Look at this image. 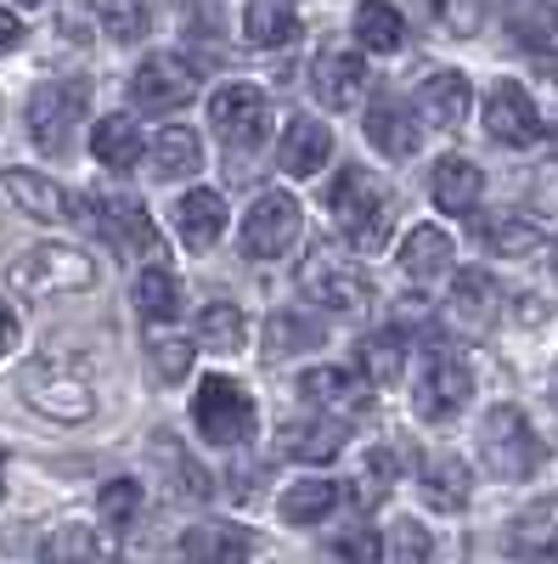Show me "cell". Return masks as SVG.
I'll return each mask as SVG.
<instances>
[{"instance_id":"f546056e","label":"cell","mask_w":558,"mask_h":564,"mask_svg":"<svg viewBox=\"0 0 558 564\" xmlns=\"http://www.w3.org/2000/svg\"><path fill=\"white\" fill-rule=\"evenodd\" d=\"M243 34H249V45H260V52H283V45L299 40V18H294L288 0H249Z\"/></svg>"},{"instance_id":"3957f363","label":"cell","mask_w":558,"mask_h":564,"mask_svg":"<svg viewBox=\"0 0 558 564\" xmlns=\"http://www.w3.org/2000/svg\"><path fill=\"white\" fill-rule=\"evenodd\" d=\"M7 276H12L18 294H34V300H45V294H85L90 282H97V260H90L85 249H68V243H40V249L18 254Z\"/></svg>"},{"instance_id":"603a6c76","label":"cell","mask_w":558,"mask_h":564,"mask_svg":"<svg viewBox=\"0 0 558 564\" xmlns=\"http://www.w3.org/2000/svg\"><path fill=\"white\" fill-rule=\"evenodd\" d=\"M502 553L530 558V564L558 558V502H536V508H525L519 520L502 531Z\"/></svg>"},{"instance_id":"7bdbcfd3","label":"cell","mask_w":558,"mask_h":564,"mask_svg":"<svg viewBox=\"0 0 558 564\" xmlns=\"http://www.w3.org/2000/svg\"><path fill=\"white\" fill-rule=\"evenodd\" d=\"M97 508H102L108 525H130L135 513H142V486H135V480H108L102 497H97Z\"/></svg>"},{"instance_id":"83f0119b","label":"cell","mask_w":558,"mask_h":564,"mask_svg":"<svg viewBox=\"0 0 558 564\" xmlns=\"http://www.w3.org/2000/svg\"><path fill=\"white\" fill-rule=\"evenodd\" d=\"M142 124H135L130 113H108V119H97V130H90V153H97V164H108V170H135L142 164Z\"/></svg>"},{"instance_id":"e575fe53","label":"cell","mask_w":558,"mask_h":564,"mask_svg":"<svg viewBox=\"0 0 558 564\" xmlns=\"http://www.w3.org/2000/svg\"><path fill=\"white\" fill-rule=\"evenodd\" d=\"M355 40L366 52H401L406 45V18L390 7V0H361L355 7Z\"/></svg>"},{"instance_id":"ba28073f","label":"cell","mask_w":558,"mask_h":564,"mask_svg":"<svg viewBox=\"0 0 558 564\" xmlns=\"http://www.w3.org/2000/svg\"><path fill=\"white\" fill-rule=\"evenodd\" d=\"M193 97H198V68L186 57H175V52H153L130 74V102L142 113H175Z\"/></svg>"},{"instance_id":"4316f807","label":"cell","mask_w":558,"mask_h":564,"mask_svg":"<svg viewBox=\"0 0 558 564\" xmlns=\"http://www.w3.org/2000/svg\"><path fill=\"white\" fill-rule=\"evenodd\" d=\"M417 486H424V502H429V508L457 513L462 502H469V491H474V475H469V463H462V457L435 452V457H424V475H417Z\"/></svg>"},{"instance_id":"9c48e42d","label":"cell","mask_w":558,"mask_h":564,"mask_svg":"<svg viewBox=\"0 0 558 564\" xmlns=\"http://www.w3.org/2000/svg\"><path fill=\"white\" fill-rule=\"evenodd\" d=\"M469 401H474V372L462 367L457 356H429L424 372H417V384H412L417 417L424 423H451Z\"/></svg>"},{"instance_id":"ab89813d","label":"cell","mask_w":558,"mask_h":564,"mask_svg":"<svg viewBox=\"0 0 558 564\" xmlns=\"http://www.w3.org/2000/svg\"><path fill=\"white\" fill-rule=\"evenodd\" d=\"M97 23L108 29V40L135 45L147 34V0H97Z\"/></svg>"},{"instance_id":"30bf717a","label":"cell","mask_w":558,"mask_h":564,"mask_svg":"<svg viewBox=\"0 0 558 564\" xmlns=\"http://www.w3.org/2000/svg\"><path fill=\"white\" fill-rule=\"evenodd\" d=\"M299 238V204L288 193H260L254 209L243 215V231H238V249L249 260H276L288 254Z\"/></svg>"},{"instance_id":"52a82bcc","label":"cell","mask_w":558,"mask_h":564,"mask_svg":"<svg viewBox=\"0 0 558 564\" xmlns=\"http://www.w3.org/2000/svg\"><path fill=\"white\" fill-rule=\"evenodd\" d=\"M18 390L29 395L34 412L57 417V423H85L90 412H97V395H90V384L74 379V372H63L57 361H45V356L18 372Z\"/></svg>"},{"instance_id":"cb8c5ba5","label":"cell","mask_w":558,"mask_h":564,"mask_svg":"<svg viewBox=\"0 0 558 564\" xmlns=\"http://www.w3.org/2000/svg\"><path fill=\"white\" fill-rule=\"evenodd\" d=\"M480 186H485L480 164L451 153V159H440V164H435V175H429V198H435V209H440V215H474Z\"/></svg>"},{"instance_id":"816d5d0a","label":"cell","mask_w":558,"mask_h":564,"mask_svg":"<svg viewBox=\"0 0 558 564\" xmlns=\"http://www.w3.org/2000/svg\"><path fill=\"white\" fill-rule=\"evenodd\" d=\"M552 271H558V238H552Z\"/></svg>"},{"instance_id":"f907efd6","label":"cell","mask_w":558,"mask_h":564,"mask_svg":"<svg viewBox=\"0 0 558 564\" xmlns=\"http://www.w3.org/2000/svg\"><path fill=\"white\" fill-rule=\"evenodd\" d=\"M547 148H552V159H558V124H552V141H547Z\"/></svg>"},{"instance_id":"2e32d148","label":"cell","mask_w":558,"mask_h":564,"mask_svg":"<svg viewBox=\"0 0 558 564\" xmlns=\"http://www.w3.org/2000/svg\"><path fill=\"white\" fill-rule=\"evenodd\" d=\"M412 113L424 119L429 130H457L462 119H469V79H462L457 68L429 74L424 85L412 90Z\"/></svg>"},{"instance_id":"681fc988","label":"cell","mask_w":558,"mask_h":564,"mask_svg":"<svg viewBox=\"0 0 558 564\" xmlns=\"http://www.w3.org/2000/svg\"><path fill=\"white\" fill-rule=\"evenodd\" d=\"M0 491H7V452H0Z\"/></svg>"},{"instance_id":"8d00e7d4","label":"cell","mask_w":558,"mask_h":564,"mask_svg":"<svg viewBox=\"0 0 558 564\" xmlns=\"http://www.w3.org/2000/svg\"><path fill=\"white\" fill-rule=\"evenodd\" d=\"M243 339H249V327H243V311L238 305H226V300L204 305V316H198V345L204 350L231 356V350H243Z\"/></svg>"},{"instance_id":"4fadbf2b","label":"cell","mask_w":558,"mask_h":564,"mask_svg":"<svg viewBox=\"0 0 558 564\" xmlns=\"http://www.w3.org/2000/svg\"><path fill=\"white\" fill-rule=\"evenodd\" d=\"M485 135L496 148H536L541 141V113H536V97L514 79H496L491 97H485Z\"/></svg>"},{"instance_id":"d6986e66","label":"cell","mask_w":558,"mask_h":564,"mask_svg":"<svg viewBox=\"0 0 558 564\" xmlns=\"http://www.w3.org/2000/svg\"><path fill=\"white\" fill-rule=\"evenodd\" d=\"M496 311H502V289L485 276V271H457L451 276V305H446V316L457 322V327H469V334H485V327L496 322Z\"/></svg>"},{"instance_id":"ee69618b","label":"cell","mask_w":558,"mask_h":564,"mask_svg":"<svg viewBox=\"0 0 558 564\" xmlns=\"http://www.w3.org/2000/svg\"><path fill=\"white\" fill-rule=\"evenodd\" d=\"M147 350H153V361H158V379H164V384H180L186 367H193V345H186V339H158V334H153Z\"/></svg>"},{"instance_id":"9a60e30c","label":"cell","mask_w":558,"mask_h":564,"mask_svg":"<svg viewBox=\"0 0 558 564\" xmlns=\"http://www.w3.org/2000/svg\"><path fill=\"white\" fill-rule=\"evenodd\" d=\"M350 441V423L344 417H294L276 430V452H283L288 463H333Z\"/></svg>"},{"instance_id":"60d3db41","label":"cell","mask_w":558,"mask_h":564,"mask_svg":"<svg viewBox=\"0 0 558 564\" xmlns=\"http://www.w3.org/2000/svg\"><path fill=\"white\" fill-rule=\"evenodd\" d=\"M390 486H395V452H390V446H372V452H366V468H361V480H355L361 508H379Z\"/></svg>"},{"instance_id":"f6af8a7d","label":"cell","mask_w":558,"mask_h":564,"mask_svg":"<svg viewBox=\"0 0 558 564\" xmlns=\"http://www.w3.org/2000/svg\"><path fill=\"white\" fill-rule=\"evenodd\" d=\"M18 339H23V316H18L7 300H0V356H12Z\"/></svg>"},{"instance_id":"74e56055","label":"cell","mask_w":558,"mask_h":564,"mask_svg":"<svg viewBox=\"0 0 558 564\" xmlns=\"http://www.w3.org/2000/svg\"><path fill=\"white\" fill-rule=\"evenodd\" d=\"M321 339H328V327L310 322V316H299V311H276L271 327H265V350H271V356H294V350H310V345H321Z\"/></svg>"},{"instance_id":"c3c4849f","label":"cell","mask_w":558,"mask_h":564,"mask_svg":"<svg viewBox=\"0 0 558 564\" xmlns=\"http://www.w3.org/2000/svg\"><path fill=\"white\" fill-rule=\"evenodd\" d=\"M547 395H552V406H558V367H552V379H547Z\"/></svg>"},{"instance_id":"8992f818","label":"cell","mask_w":558,"mask_h":564,"mask_svg":"<svg viewBox=\"0 0 558 564\" xmlns=\"http://www.w3.org/2000/svg\"><path fill=\"white\" fill-rule=\"evenodd\" d=\"M299 294L316 300L321 311H361L372 300L361 265L350 254H339V249H310L299 260Z\"/></svg>"},{"instance_id":"8fae6325","label":"cell","mask_w":558,"mask_h":564,"mask_svg":"<svg viewBox=\"0 0 558 564\" xmlns=\"http://www.w3.org/2000/svg\"><path fill=\"white\" fill-rule=\"evenodd\" d=\"M265 119H271V102L249 79H231L209 97V124H215V135L226 141V148H254V141L265 135Z\"/></svg>"},{"instance_id":"277c9868","label":"cell","mask_w":558,"mask_h":564,"mask_svg":"<svg viewBox=\"0 0 558 564\" xmlns=\"http://www.w3.org/2000/svg\"><path fill=\"white\" fill-rule=\"evenodd\" d=\"M193 423H198V435L209 441V446H249L254 441V395L243 390V384H231V379H204L198 384V401H193Z\"/></svg>"},{"instance_id":"7a4b0ae2","label":"cell","mask_w":558,"mask_h":564,"mask_svg":"<svg viewBox=\"0 0 558 564\" xmlns=\"http://www.w3.org/2000/svg\"><path fill=\"white\" fill-rule=\"evenodd\" d=\"M480 457L496 480H530L547 463V446L519 406H491L485 423H480Z\"/></svg>"},{"instance_id":"836d02e7","label":"cell","mask_w":558,"mask_h":564,"mask_svg":"<svg viewBox=\"0 0 558 564\" xmlns=\"http://www.w3.org/2000/svg\"><path fill=\"white\" fill-rule=\"evenodd\" d=\"M339 497L344 491L333 480H299V486H288L283 497H276V513H283L288 525H321L339 508Z\"/></svg>"},{"instance_id":"1f68e13d","label":"cell","mask_w":558,"mask_h":564,"mask_svg":"<svg viewBox=\"0 0 558 564\" xmlns=\"http://www.w3.org/2000/svg\"><path fill=\"white\" fill-rule=\"evenodd\" d=\"M541 238H547V226H541L536 215H519V209L491 215V220H485V231H480V243H485L491 254H507V260L541 249Z\"/></svg>"},{"instance_id":"7402d4cb","label":"cell","mask_w":558,"mask_h":564,"mask_svg":"<svg viewBox=\"0 0 558 564\" xmlns=\"http://www.w3.org/2000/svg\"><path fill=\"white\" fill-rule=\"evenodd\" d=\"M186 564H249L254 558V531L243 525H193L180 536Z\"/></svg>"},{"instance_id":"d4e9b609","label":"cell","mask_w":558,"mask_h":564,"mask_svg":"<svg viewBox=\"0 0 558 564\" xmlns=\"http://www.w3.org/2000/svg\"><path fill=\"white\" fill-rule=\"evenodd\" d=\"M451 260H457V249H451V231H446V226H429V220H424V226L406 231V243H401V271H406L412 282L446 276Z\"/></svg>"},{"instance_id":"bcb514c9","label":"cell","mask_w":558,"mask_h":564,"mask_svg":"<svg viewBox=\"0 0 558 564\" xmlns=\"http://www.w3.org/2000/svg\"><path fill=\"white\" fill-rule=\"evenodd\" d=\"M18 45H23V23H18V12H7V7H0V57H7V52H18Z\"/></svg>"},{"instance_id":"4dcf8cb0","label":"cell","mask_w":558,"mask_h":564,"mask_svg":"<svg viewBox=\"0 0 558 564\" xmlns=\"http://www.w3.org/2000/svg\"><path fill=\"white\" fill-rule=\"evenodd\" d=\"M130 305H135V316H142V322L164 327V322L180 316V282H175L164 265H147L142 276L130 282Z\"/></svg>"},{"instance_id":"5bb4252c","label":"cell","mask_w":558,"mask_h":564,"mask_svg":"<svg viewBox=\"0 0 558 564\" xmlns=\"http://www.w3.org/2000/svg\"><path fill=\"white\" fill-rule=\"evenodd\" d=\"M366 57L361 52H321L316 68H310V90H316V102L328 108V113H344L366 97Z\"/></svg>"},{"instance_id":"5b68a950","label":"cell","mask_w":558,"mask_h":564,"mask_svg":"<svg viewBox=\"0 0 558 564\" xmlns=\"http://www.w3.org/2000/svg\"><path fill=\"white\" fill-rule=\"evenodd\" d=\"M79 119H85V85L79 79H52L29 97V135L40 153H74V135H79Z\"/></svg>"},{"instance_id":"b9f144b4","label":"cell","mask_w":558,"mask_h":564,"mask_svg":"<svg viewBox=\"0 0 558 564\" xmlns=\"http://www.w3.org/2000/svg\"><path fill=\"white\" fill-rule=\"evenodd\" d=\"M429 553H435V542H429V531L417 520H395L390 525V558L395 564H429Z\"/></svg>"},{"instance_id":"e0dca14e","label":"cell","mask_w":558,"mask_h":564,"mask_svg":"<svg viewBox=\"0 0 558 564\" xmlns=\"http://www.w3.org/2000/svg\"><path fill=\"white\" fill-rule=\"evenodd\" d=\"M328 159H333V130L321 119H310V113H294L283 141H276V164H283V175H316Z\"/></svg>"},{"instance_id":"7c38bea8","label":"cell","mask_w":558,"mask_h":564,"mask_svg":"<svg viewBox=\"0 0 558 564\" xmlns=\"http://www.w3.org/2000/svg\"><path fill=\"white\" fill-rule=\"evenodd\" d=\"M79 215H90L102 226V238L124 254V260H158V231H153V215L135 204V198H90L79 204Z\"/></svg>"},{"instance_id":"44dd1931","label":"cell","mask_w":558,"mask_h":564,"mask_svg":"<svg viewBox=\"0 0 558 564\" xmlns=\"http://www.w3.org/2000/svg\"><path fill=\"white\" fill-rule=\"evenodd\" d=\"M299 395L321 412H361L366 406V379L355 367H305L299 372Z\"/></svg>"},{"instance_id":"d590c367","label":"cell","mask_w":558,"mask_h":564,"mask_svg":"<svg viewBox=\"0 0 558 564\" xmlns=\"http://www.w3.org/2000/svg\"><path fill=\"white\" fill-rule=\"evenodd\" d=\"M102 536L90 525H57L40 542V564H102Z\"/></svg>"},{"instance_id":"f5cc1de1","label":"cell","mask_w":558,"mask_h":564,"mask_svg":"<svg viewBox=\"0 0 558 564\" xmlns=\"http://www.w3.org/2000/svg\"><path fill=\"white\" fill-rule=\"evenodd\" d=\"M12 7H40V0H12Z\"/></svg>"},{"instance_id":"f1b7e54d","label":"cell","mask_w":558,"mask_h":564,"mask_svg":"<svg viewBox=\"0 0 558 564\" xmlns=\"http://www.w3.org/2000/svg\"><path fill=\"white\" fill-rule=\"evenodd\" d=\"M366 141L379 148L384 159H412L417 153V124H412V108L401 102H372L366 108Z\"/></svg>"},{"instance_id":"7dc6e473","label":"cell","mask_w":558,"mask_h":564,"mask_svg":"<svg viewBox=\"0 0 558 564\" xmlns=\"http://www.w3.org/2000/svg\"><path fill=\"white\" fill-rule=\"evenodd\" d=\"M339 547H344L350 558H361V564H372V558H379V553H384V547H379V536H372V531H366V536H344Z\"/></svg>"},{"instance_id":"484cf974","label":"cell","mask_w":558,"mask_h":564,"mask_svg":"<svg viewBox=\"0 0 558 564\" xmlns=\"http://www.w3.org/2000/svg\"><path fill=\"white\" fill-rule=\"evenodd\" d=\"M147 170L158 181H186V175H198L204 170V141L186 130V124H169L147 141Z\"/></svg>"},{"instance_id":"d6a6232c","label":"cell","mask_w":558,"mask_h":564,"mask_svg":"<svg viewBox=\"0 0 558 564\" xmlns=\"http://www.w3.org/2000/svg\"><path fill=\"white\" fill-rule=\"evenodd\" d=\"M401 367H406V339H401V327L366 334V339L355 345V372H361L366 384H395Z\"/></svg>"},{"instance_id":"ac0fdd59","label":"cell","mask_w":558,"mask_h":564,"mask_svg":"<svg viewBox=\"0 0 558 564\" xmlns=\"http://www.w3.org/2000/svg\"><path fill=\"white\" fill-rule=\"evenodd\" d=\"M175 231H180V243L193 249V254H204V249H215L220 243V231H226V198L215 193V186H193L186 198H175Z\"/></svg>"},{"instance_id":"ffe728a7","label":"cell","mask_w":558,"mask_h":564,"mask_svg":"<svg viewBox=\"0 0 558 564\" xmlns=\"http://www.w3.org/2000/svg\"><path fill=\"white\" fill-rule=\"evenodd\" d=\"M12 193V204L34 220H68L79 215V198H68V186H57L52 175H40V170H7V181H0Z\"/></svg>"},{"instance_id":"6da1fadb","label":"cell","mask_w":558,"mask_h":564,"mask_svg":"<svg viewBox=\"0 0 558 564\" xmlns=\"http://www.w3.org/2000/svg\"><path fill=\"white\" fill-rule=\"evenodd\" d=\"M328 209L344 231V243L355 254H379L390 238V193L384 181H372L366 170H339L328 186Z\"/></svg>"},{"instance_id":"f35d334b","label":"cell","mask_w":558,"mask_h":564,"mask_svg":"<svg viewBox=\"0 0 558 564\" xmlns=\"http://www.w3.org/2000/svg\"><path fill=\"white\" fill-rule=\"evenodd\" d=\"M158 468L169 475V491H175V497H186V502H209V475H204V468L186 457L169 435H158Z\"/></svg>"}]
</instances>
